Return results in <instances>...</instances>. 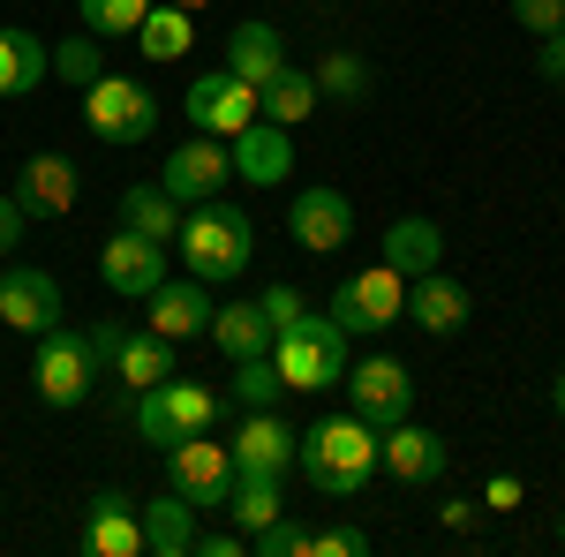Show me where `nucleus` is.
Returning a JSON list of instances; mask_svg holds the SVG:
<instances>
[{
    "instance_id": "42",
    "label": "nucleus",
    "mask_w": 565,
    "mask_h": 557,
    "mask_svg": "<svg viewBox=\"0 0 565 557\" xmlns=\"http://www.w3.org/2000/svg\"><path fill=\"white\" fill-rule=\"evenodd\" d=\"M23 226H31V218H23V204H15V189H8V196H0V257H8V249L23 242Z\"/></svg>"
},
{
    "instance_id": "19",
    "label": "nucleus",
    "mask_w": 565,
    "mask_h": 557,
    "mask_svg": "<svg viewBox=\"0 0 565 557\" xmlns=\"http://www.w3.org/2000/svg\"><path fill=\"white\" fill-rule=\"evenodd\" d=\"M76 167L61 159V151H31L23 167H15V204H23V218H68L76 212Z\"/></svg>"
},
{
    "instance_id": "39",
    "label": "nucleus",
    "mask_w": 565,
    "mask_h": 557,
    "mask_svg": "<svg viewBox=\"0 0 565 557\" xmlns=\"http://www.w3.org/2000/svg\"><path fill=\"white\" fill-rule=\"evenodd\" d=\"M257 301H264V317H271V340H279V332H287V324H295V317L309 309V301L295 294V287H264Z\"/></svg>"
},
{
    "instance_id": "40",
    "label": "nucleus",
    "mask_w": 565,
    "mask_h": 557,
    "mask_svg": "<svg viewBox=\"0 0 565 557\" xmlns=\"http://www.w3.org/2000/svg\"><path fill=\"white\" fill-rule=\"evenodd\" d=\"M535 76L565 90V31H551V39H535Z\"/></svg>"
},
{
    "instance_id": "16",
    "label": "nucleus",
    "mask_w": 565,
    "mask_h": 557,
    "mask_svg": "<svg viewBox=\"0 0 565 557\" xmlns=\"http://www.w3.org/2000/svg\"><path fill=\"white\" fill-rule=\"evenodd\" d=\"M98 279H106L121 301H151V294H159V279H167V242H151V234L121 226V234L98 249Z\"/></svg>"
},
{
    "instance_id": "30",
    "label": "nucleus",
    "mask_w": 565,
    "mask_h": 557,
    "mask_svg": "<svg viewBox=\"0 0 565 557\" xmlns=\"http://www.w3.org/2000/svg\"><path fill=\"white\" fill-rule=\"evenodd\" d=\"M121 226H136V234H151V242H167V249H174L181 204L159 189V181H136V189H121Z\"/></svg>"
},
{
    "instance_id": "32",
    "label": "nucleus",
    "mask_w": 565,
    "mask_h": 557,
    "mask_svg": "<svg viewBox=\"0 0 565 557\" xmlns=\"http://www.w3.org/2000/svg\"><path fill=\"white\" fill-rule=\"evenodd\" d=\"M309 76H317V98H340V106H362V98H370V84H377V76H370V61H362V53H348V45H332Z\"/></svg>"
},
{
    "instance_id": "36",
    "label": "nucleus",
    "mask_w": 565,
    "mask_h": 557,
    "mask_svg": "<svg viewBox=\"0 0 565 557\" xmlns=\"http://www.w3.org/2000/svg\"><path fill=\"white\" fill-rule=\"evenodd\" d=\"M249 550H257V557H309V527L279 513L271 527H264V535H249Z\"/></svg>"
},
{
    "instance_id": "27",
    "label": "nucleus",
    "mask_w": 565,
    "mask_h": 557,
    "mask_svg": "<svg viewBox=\"0 0 565 557\" xmlns=\"http://www.w3.org/2000/svg\"><path fill=\"white\" fill-rule=\"evenodd\" d=\"M143 550L151 557H189L196 550V505H189L181 490H167V497L143 505Z\"/></svg>"
},
{
    "instance_id": "46",
    "label": "nucleus",
    "mask_w": 565,
    "mask_h": 557,
    "mask_svg": "<svg viewBox=\"0 0 565 557\" xmlns=\"http://www.w3.org/2000/svg\"><path fill=\"white\" fill-rule=\"evenodd\" d=\"M558 543H565V513H558Z\"/></svg>"
},
{
    "instance_id": "22",
    "label": "nucleus",
    "mask_w": 565,
    "mask_h": 557,
    "mask_svg": "<svg viewBox=\"0 0 565 557\" xmlns=\"http://www.w3.org/2000/svg\"><path fill=\"white\" fill-rule=\"evenodd\" d=\"M212 324V287L204 279H159L151 294V332L159 340H196Z\"/></svg>"
},
{
    "instance_id": "31",
    "label": "nucleus",
    "mask_w": 565,
    "mask_h": 557,
    "mask_svg": "<svg viewBox=\"0 0 565 557\" xmlns=\"http://www.w3.org/2000/svg\"><path fill=\"white\" fill-rule=\"evenodd\" d=\"M257 106H264V121H279V129H302L309 114H317V76H302L295 61L271 76V84L257 90Z\"/></svg>"
},
{
    "instance_id": "41",
    "label": "nucleus",
    "mask_w": 565,
    "mask_h": 557,
    "mask_svg": "<svg viewBox=\"0 0 565 557\" xmlns=\"http://www.w3.org/2000/svg\"><path fill=\"white\" fill-rule=\"evenodd\" d=\"M242 550H249V535H242V527H218V535L196 527V557H242Z\"/></svg>"
},
{
    "instance_id": "2",
    "label": "nucleus",
    "mask_w": 565,
    "mask_h": 557,
    "mask_svg": "<svg viewBox=\"0 0 565 557\" xmlns=\"http://www.w3.org/2000/svg\"><path fill=\"white\" fill-rule=\"evenodd\" d=\"M181 264H189V279H204V287H218V279H242L249 264H257V226H249V212L242 204H189V218H181Z\"/></svg>"
},
{
    "instance_id": "7",
    "label": "nucleus",
    "mask_w": 565,
    "mask_h": 557,
    "mask_svg": "<svg viewBox=\"0 0 565 557\" xmlns=\"http://www.w3.org/2000/svg\"><path fill=\"white\" fill-rule=\"evenodd\" d=\"M84 121H90V136H106V143H151V136H159V90L121 76V68H106V76L84 90Z\"/></svg>"
},
{
    "instance_id": "4",
    "label": "nucleus",
    "mask_w": 565,
    "mask_h": 557,
    "mask_svg": "<svg viewBox=\"0 0 565 557\" xmlns=\"http://www.w3.org/2000/svg\"><path fill=\"white\" fill-rule=\"evenodd\" d=\"M129 422L143 444H181V437H196V429H212L218 422V392L212 385H196V377H167V385H151V392H136V407H129Z\"/></svg>"
},
{
    "instance_id": "13",
    "label": "nucleus",
    "mask_w": 565,
    "mask_h": 557,
    "mask_svg": "<svg viewBox=\"0 0 565 557\" xmlns=\"http://www.w3.org/2000/svg\"><path fill=\"white\" fill-rule=\"evenodd\" d=\"M295 452H302V429L287 422L279 407H249L242 429H234V474H271V482H287V474H295Z\"/></svg>"
},
{
    "instance_id": "28",
    "label": "nucleus",
    "mask_w": 565,
    "mask_h": 557,
    "mask_svg": "<svg viewBox=\"0 0 565 557\" xmlns=\"http://www.w3.org/2000/svg\"><path fill=\"white\" fill-rule=\"evenodd\" d=\"M136 45H143V61H181L189 45H196V23H189V8H174V0H151V15L136 23Z\"/></svg>"
},
{
    "instance_id": "38",
    "label": "nucleus",
    "mask_w": 565,
    "mask_h": 557,
    "mask_svg": "<svg viewBox=\"0 0 565 557\" xmlns=\"http://www.w3.org/2000/svg\"><path fill=\"white\" fill-rule=\"evenodd\" d=\"M362 550H370V535H362L354 519L324 527V535H309V557H362Z\"/></svg>"
},
{
    "instance_id": "21",
    "label": "nucleus",
    "mask_w": 565,
    "mask_h": 557,
    "mask_svg": "<svg viewBox=\"0 0 565 557\" xmlns=\"http://www.w3.org/2000/svg\"><path fill=\"white\" fill-rule=\"evenodd\" d=\"M445 460H452V452H445V437L423 429L415 415H407V422H392L385 437H377V468H392L399 482H437Z\"/></svg>"
},
{
    "instance_id": "43",
    "label": "nucleus",
    "mask_w": 565,
    "mask_h": 557,
    "mask_svg": "<svg viewBox=\"0 0 565 557\" xmlns=\"http://www.w3.org/2000/svg\"><path fill=\"white\" fill-rule=\"evenodd\" d=\"M513 505H521V482L498 474V482H490V513H513Z\"/></svg>"
},
{
    "instance_id": "37",
    "label": "nucleus",
    "mask_w": 565,
    "mask_h": 557,
    "mask_svg": "<svg viewBox=\"0 0 565 557\" xmlns=\"http://www.w3.org/2000/svg\"><path fill=\"white\" fill-rule=\"evenodd\" d=\"M513 23L527 39H551V31H565V0H513Z\"/></svg>"
},
{
    "instance_id": "6",
    "label": "nucleus",
    "mask_w": 565,
    "mask_h": 557,
    "mask_svg": "<svg viewBox=\"0 0 565 557\" xmlns=\"http://www.w3.org/2000/svg\"><path fill=\"white\" fill-rule=\"evenodd\" d=\"M348 340H370V332H392L399 317H407V279L392 271L385 257L362 264L354 279H340V294H332V309H324Z\"/></svg>"
},
{
    "instance_id": "23",
    "label": "nucleus",
    "mask_w": 565,
    "mask_h": 557,
    "mask_svg": "<svg viewBox=\"0 0 565 557\" xmlns=\"http://www.w3.org/2000/svg\"><path fill=\"white\" fill-rule=\"evenodd\" d=\"M226 68H234L242 84L264 90L287 68V31H279V23H234V31H226Z\"/></svg>"
},
{
    "instance_id": "20",
    "label": "nucleus",
    "mask_w": 565,
    "mask_h": 557,
    "mask_svg": "<svg viewBox=\"0 0 565 557\" xmlns=\"http://www.w3.org/2000/svg\"><path fill=\"white\" fill-rule=\"evenodd\" d=\"M234 143V173L249 181V189H287V173H295V143H287V129L279 121H249L242 136H226Z\"/></svg>"
},
{
    "instance_id": "25",
    "label": "nucleus",
    "mask_w": 565,
    "mask_h": 557,
    "mask_svg": "<svg viewBox=\"0 0 565 557\" xmlns=\"http://www.w3.org/2000/svg\"><path fill=\"white\" fill-rule=\"evenodd\" d=\"M385 264L399 271V279H423V271H437L445 264V234H437V218H392L385 226Z\"/></svg>"
},
{
    "instance_id": "9",
    "label": "nucleus",
    "mask_w": 565,
    "mask_h": 557,
    "mask_svg": "<svg viewBox=\"0 0 565 557\" xmlns=\"http://www.w3.org/2000/svg\"><path fill=\"white\" fill-rule=\"evenodd\" d=\"M159 189H167L174 204H212V196H226V189H234V143L196 129V143H174V151H167Z\"/></svg>"
},
{
    "instance_id": "14",
    "label": "nucleus",
    "mask_w": 565,
    "mask_h": 557,
    "mask_svg": "<svg viewBox=\"0 0 565 557\" xmlns=\"http://www.w3.org/2000/svg\"><path fill=\"white\" fill-rule=\"evenodd\" d=\"M76 550L90 557H143V505L129 490H98L76 519Z\"/></svg>"
},
{
    "instance_id": "34",
    "label": "nucleus",
    "mask_w": 565,
    "mask_h": 557,
    "mask_svg": "<svg viewBox=\"0 0 565 557\" xmlns=\"http://www.w3.org/2000/svg\"><path fill=\"white\" fill-rule=\"evenodd\" d=\"M90 39H136V23L151 15V0H76Z\"/></svg>"
},
{
    "instance_id": "18",
    "label": "nucleus",
    "mask_w": 565,
    "mask_h": 557,
    "mask_svg": "<svg viewBox=\"0 0 565 557\" xmlns=\"http://www.w3.org/2000/svg\"><path fill=\"white\" fill-rule=\"evenodd\" d=\"M468 317H476V294H468L452 271H423V279H407V324H415V332L452 340V332H468Z\"/></svg>"
},
{
    "instance_id": "45",
    "label": "nucleus",
    "mask_w": 565,
    "mask_h": 557,
    "mask_svg": "<svg viewBox=\"0 0 565 557\" xmlns=\"http://www.w3.org/2000/svg\"><path fill=\"white\" fill-rule=\"evenodd\" d=\"M174 8H189V15H196V8H212V0H174Z\"/></svg>"
},
{
    "instance_id": "8",
    "label": "nucleus",
    "mask_w": 565,
    "mask_h": 557,
    "mask_svg": "<svg viewBox=\"0 0 565 557\" xmlns=\"http://www.w3.org/2000/svg\"><path fill=\"white\" fill-rule=\"evenodd\" d=\"M90 354H98V369L106 377H121L129 392H151V385H167L174 377V340H159L151 324L143 332H129V324H90Z\"/></svg>"
},
{
    "instance_id": "44",
    "label": "nucleus",
    "mask_w": 565,
    "mask_h": 557,
    "mask_svg": "<svg viewBox=\"0 0 565 557\" xmlns=\"http://www.w3.org/2000/svg\"><path fill=\"white\" fill-rule=\"evenodd\" d=\"M551 407H558V415H565V369H558V385H551Z\"/></svg>"
},
{
    "instance_id": "12",
    "label": "nucleus",
    "mask_w": 565,
    "mask_h": 557,
    "mask_svg": "<svg viewBox=\"0 0 565 557\" xmlns=\"http://www.w3.org/2000/svg\"><path fill=\"white\" fill-rule=\"evenodd\" d=\"M181 114H189V129H204V136H242L264 106H257V84H242L234 68H212V76H196L181 90Z\"/></svg>"
},
{
    "instance_id": "24",
    "label": "nucleus",
    "mask_w": 565,
    "mask_h": 557,
    "mask_svg": "<svg viewBox=\"0 0 565 557\" xmlns=\"http://www.w3.org/2000/svg\"><path fill=\"white\" fill-rule=\"evenodd\" d=\"M53 76V45L39 31H0V98H31V90Z\"/></svg>"
},
{
    "instance_id": "11",
    "label": "nucleus",
    "mask_w": 565,
    "mask_h": 557,
    "mask_svg": "<svg viewBox=\"0 0 565 557\" xmlns=\"http://www.w3.org/2000/svg\"><path fill=\"white\" fill-rule=\"evenodd\" d=\"M348 399H354V415L370 429H392V422H407L415 415V377H407V362H392V354H362V362H348Z\"/></svg>"
},
{
    "instance_id": "33",
    "label": "nucleus",
    "mask_w": 565,
    "mask_h": 557,
    "mask_svg": "<svg viewBox=\"0 0 565 557\" xmlns=\"http://www.w3.org/2000/svg\"><path fill=\"white\" fill-rule=\"evenodd\" d=\"M234 399H242V407H279V399H287L279 362H271V354H242V362H234Z\"/></svg>"
},
{
    "instance_id": "15",
    "label": "nucleus",
    "mask_w": 565,
    "mask_h": 557,
    "mask_svg": "<svg viewBox=\"0 0 565 557\" xmlns=\"http://www.w3.org/2000/svg\"><path fill=\"white\" fill-rule=\"evenodd\" d=\"M287 234H295V249H309V257H340L354 242V204L340 196V189H302L295 204H287Z\"/></svg>"
},
{
    "instance_id": "3",
    "label": "nucleus",
    "mask_w": 565,
    "mask_h": 557,
    "mask_svg": "<svg viewBox=\"0 0 565 557\" xmlns=\"http://www.w3.org/2000/svg\"><path fill=\"white\" fill-rule=\"evenodd\" d=\"M271 362H279V377H287V392H332L340 377H348V332L332 324V317H317V309H302L279 340H271Z\"/></svg>"
},
{
    "instance_id": "5",
    "label": "nucleus",
    "mask_w": 565,
    "mask_h": 557,
    "mask_svg": "<svg viewBox=\"0 0 565 557\" xmlns=\"http://www.w3.org/2000/svg\"><path fill=\"white\" fill-rule=\"evenodd\" d=\"M98 354H90V332H68V324H53L39 332V354H31V385H39L45 407H84L90 392H98Z\"/></svg>"
},
{
    "instance_id": "29",
    "label": "nucleus",
    "mask_w": 565,
    "mask_h": 557,
    "mask_svg": "<svg viewBox=\"0 0 565 557\" xmlns=\"http://www.w3.org/2000/svg\"><path fill=\"white\" fill-rule=\"evenodd\" d=\"M218 513L234 519V527H242V535H264V527H271V519L287 513V490H279V482H271V474H234V497H226V505H218Z\"/></svg>"
},
{
    "instance_id": "10",
    "label": "nucleus",
    "mask_w": 565,
    "mask_h": 557,
    "mask_svg": "<svg viewBox=\"0 0 565 557\" xmlns=\"http://www.w3.org/2000/svg\"><path fill=\"white\" fill-rule=\"evenodd\" d=\"M167 482H174L196 513H204V505L218 513V505L234 497V444H212V429H196V437L167 444Z\"/></svg>"
},
{
    "instance_id": "35",
    "label": "nucleus",
    "mask_w": 565,
    "mask_h": 557,
    "mask_svg": "<svg viewBox=\"0 0 565 557\" xmlns=\"http://www.w3.org/2000/svg\"><path fill=\"white\" fill-rule=\"evenodd\" d=\"M53 76H61L68 90H90L98 76H106V61H98V39H90V31H84V39H61V45H53Z\"/></svg>"
},
{
    "instance_id": "1",
    "label": "nucleus",
    "mask_w": 565,
    "mask_h": 557,
    "mask_svg": "<svg viewBox=\"0 0 565 557\" xmlns=\"http://www.w3.org/2000/svg\"><path fill=\"white\" fill-rule=\"evenodd\" d=\"M309 490L324 497H362L370 474H377V429L362 415H324L317 429H302V452H295Z\"/></svg>"
},
{
    "instance_id": "26",
    "label": "nucleus",
    "mask_w": 565,
    "mask_h": 557,
    "mask_svg": "<svg viewBox=\"0 0 565 557\" xmlns=\"http://www.w3.org/2000/svg\"><path fill=\"white\" fill-rule=\"evenodd\" d=\"M212 346L226 354V362H242V354H271V317H264V301H226V309H212Z\"/></svg>"
},
{
    "instance_id": "17",
    "label": "nucleus",
    "mask_w": 565,
    "mask_h": 557,
    "mask_svg": "<svg viewBox=\"0 0 565 557\" xmlns=\"http://www.w3.org/2000/svg\"><path fill=\"white\" fill-rule=\"evenodd\" d=\"M0 324L23 332V340L53 332V324H61V279L39 271V264H8V271H0Z\"/></svg>"
}]
</instances>
